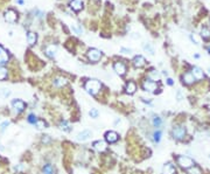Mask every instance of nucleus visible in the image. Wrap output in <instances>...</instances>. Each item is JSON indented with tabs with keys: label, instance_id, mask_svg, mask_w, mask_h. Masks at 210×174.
<instances>
[{
	"label": "nucleus",
	"instance_id": "c9c22d12",
	"mask_svg": "<svg viewBox=\"0 0 210 174\" xmlns=\"http://www.w3.org/2000/svg\"><path fill=\"white\" fill-rule=\"evenodd\" d=\"M120 51H121L122 54H131V53H132V49H127V48H124V47H122V48L120 49Z\"/></svg>",
	"mask_w": 210,
	"mask_h": 174
},
{
	"label": "nucleus",
	"instance_id": "6e6552de",
	"mask_svg": "<svg viewBox=\"0 0 210 174\" xmlns=\"http://www.w3.org/2000/svg\"><path fill=\"white\" fill-rule=\"evenodd\" d=\"M16 19H18V15H16V13L13 9H8V11L5 12V20L7 22L13 24V22L16 21Z\"/></svg>",
	"mask_w": 210,
	"mask_h": 174
},
{
	"label": "nucleus",
	"instance_id": "a878e982",
	"mask_svg": "<svg viewBox=\"0 0 210 174\" xmlns=\"http://www.w3.org/2000/svg\"><path fill=\"white\" fill-rule=\"evenodd\" d=\"M201 35H202L203 39H209L210 38V30L207 27H203L202 30H201Z\"/></svg>",
	"mask_w": 210,
	"mask_h": 174
},
{
	"label": "nucleus",
	"instance_id": "b1692460",
	"mask_svg": "<svg viewBox=\"0 0 210 174\" xmlns=\"http://www.w3.org/2000/svg\"><path fill=\"white\" fill-rule=\"evenodd\" d=\"M35 126H36L39 130H42V129H44L47 125H46V123H44V120H42V119H38L36 121H35V124H34Z\"/></svg>",
	"mask_w": 210,
	"mask_h": 174
},
{
	"label": "nucleus",
	"instance_id": "a211bd4d",
	"mask_svg": "<svg viewBox=\"0 0 210 174\" xmlns=\"http://www.w3.org/2000/svg\"><path fill=\"white\" fill-rule=\"evenodd\" d=\"M182 80H183V82H184L186 84H192V83L195 82V78H194V76H192L191 73H186V74L182 76Z\"/></svg>",
	"mask_w": 210,
	"mask_h": 174
},
{
	"label": "nucleus",
	"instance_id": "39448f33",
	"mask_svg": "<svg viewBox=\"0 0 210 174\" xmlns=\"http://www.w3.org/2000/svg\"><path fill=\"white\" fill-rule=\"evenodd\" d=\"M88 57H89V60L92 61V62H97V61L100 60L102 53L98 49H90L89 53H88Z\"/></svg>",
	"mask_w": 210,
	"mask_h": 174
},
{
	"label": "nucleus",
	"instance_id": "ea45409f",
	"mask_svg": "<svg viewBox=\"0 0 210 174\" xmlns=\"http://www.w3.org/2000/svg\"><path fill=\"white\" fill-rule=\"evenodd\" d=\"M208 51H209V54H210V47H209V49H208Z\"/></svg>",
	"mask_w": 210,
	"mask_h": 174
},
{
	"label": "nucleus",
	"instance_id": "f3484780",
	"mask_svg": "<svg viewBox=\"0 0 210 174\" xmlns=\"http://www.w3.org/2000/svg\"><path fill=\"white\" fill-rule=\"evenodd\" d=\"M70 7H71L74 11L78 12L83 8V4L79 1V0H71V1H70Z\"/></svg>",
	"mask_w": 210,
	"mask_h": 174
},
{
	"label": "nucleus",
	"instance_id": "2eb2a0df",
	"mask_svg": "<svg viewBox=\"0 0 210 174\" xmlns=\"http://www.w3.org/2000/svg\"><path fill=\"white\" fill-rule=\"evenodd\" d=\"M175 173V166L172 163H168L162 168V174H174Z\"/></svg>",
	"mask_w": 210,
	"mask_h": 174
},
{
	"label": "nucleus",
	"instance_id": "9b49d317",
	"mask_svg": "<svg viewBox=\"0 0 210 174\" xmlns=\"http://www.w3.org/2000/svg\"><path fill=\"white\" fill-rule=\"evenodd\" d=\"M191 74L194 76L195 80H203L204 78V74H203V70L199 67H194L191 70Z\"/></svg>",
	"mask_w": 210,
	"mask_h": 174
},
{
	"label": "nucleus",
	"instance_id": "f704fd0d",
	"mask_svg": "<svg viewBox=\"0 0 210 174\" xmlns=\"http://www.w3.org/2000/svg\"><path fill=\"white\" fill-rule=\"evenodd\" d=\"M149 76H151L152 78H154V80H159V77H160V76H159V74H158L155 70H152V71H151V74H149Z\"/></svg>",
	"mask_w": 210,
	"mask_h": 174
},
{
	"label": "nucleus",
	"instance_id": "c85d7f7f",
	"mask_svg": "<svg viewBox=\"0 0 210 174\" xmlns=\"http://www.w3.org/2000/svg\"><path fill=\"white\" fill-rule=\"evenodd\" d=\"M161 123H162V120H161V118H160V117L155 116V117L153 118V125H154L155 127H160Z\"/></svg>",
	"mask_w": 210,
	"mask_h": 174
},
{
	"label": "nucleus",
	"instance_id": "5701e85b",
	"mask_svg": "<svg viewBox=\"0 0 210 174\" xmlns=\"http://www.w3.org/2000/svg\"><path fill=\"white\" fill-rule=\"evenodd\" d=\"M187 172H188V174H202L201 169L199 167H196V166H192V167L188 168Z\"/></svg>",
	"mask_w": 210,
	"mask_h": 174
},
{
	"label": "nucleus",
	"instance_id": "7c9ffc66",
	"mask_svg": "<svg viewBox=\"0 0 210 174\" xmlns=\"http://www.w3.org/2000/svg\"><path fill=\"white\" fill-rule=\"evenodd\" d=\"M153 139H154V142L155 143H159L160 142V139H161V131H155L154 132V134H153Z\"/></svg>",
	"mask_w": 210,
	"mask_h": 174
},
{
	"label": "nucleus",
	"instance_id": "58836bf2",
	"mask_svg": "<svg viewBox=\"0 0 210 174\" xmlns=\"http://www.w3.org/2000/svg\"><path fill=\"white\" fill-rule=\"evenodd\" d=\"M167 83H168V84H169V85H172V84H173V80H170V78H168V80H167Z\"/></svg>",
	"mask_w": 210,
	"mask_h": 174
},
{
	"label": "nucleus",
	"instance_id": "bb28decb",
	"mask_svg": "<svg viewBox=\"0 0 210 174\" xmlns=\"http://www.w3.org/2000/svg\"><path fill=\"white\" fill-rule=\"evenodd\" d=\"M7 77V69L4 67H0V81H3Z\"/></svg>",
	"mask_w": 210,
	"mask_h": 174
},
{
	"label": "nucleus",
	"instance_id": "6ab92c4d",
	"mask_svg": "<svg viewBox=\"0 0 210 174\" xmlns=\"http://www.w3.org/2000/svg\"><path fill=\"white\" fill-rule=\"evenodd\" d=\"M135 90H137V85H135V83H133V82H129V83L126 84V92H127L129 95L134 94V92H135Z\"/></svg>",
	"mask_w": 210,
	"mask_h": 174
},
{
	"label": "nucleus",
	"instance_id": "c756f323",
	"mask_svg": "<svg viewBox=\"0 0 210 174\" xmlns=\"http://www.w3.org/2000/svg\"><path fill=\"white\" fill-rule=\"evenodd\" d=\"M71 28H73L77 34H82V33H83V28H82V26H81L79 24H74V25L71 26Z\"/></svg>",
	"mask_w": 210,
	"mask_h": 174
},
{
	"label": "nucleus",
	"instance_id": "f8f14e48",
	"mask_svg": "<svg viewBox=\"0 0 210 174\" xmlns=\"http://www.w3.org/2000/svg\"><path fill=\"white\" fill-rule=\"evenodd\" d=\"M92 146H94V148H95L97 152H104L105 150L108 148V145H106V143H105V142H103V140L95 142Z\"/></svg>",
	"mask_w": 210,
	"mask_h": 174
},
{
	"label": "nucleus",
	"instance_id": "e433bc0d",
	"mask_svg": "<svg viewBox=\"0 0 210 174\" xmlns=\"http://www.w3.org/2000/svg\"><path fill=\"white\" fill-rule=\"evenodd\" d=\"M50 137L49 136H43V138H42V143H44V144H48V143H50Z\"/></svg>",
	"mask_w": 210,
	"mask_h": 174
},
{
	"label": "nucleus",
	"instance_id": "f03ea898",
	"mask_svg": "<svg viewBox=\"0 0 210 174\" xmlns=\"http://www.w3.org/2000/svg\"><path fill=\"white\" fill-rule=\"evenodd\" d=\"M178 165H180V167H182L184 169H188V168L194 166V160L190 159L189 156L180 155L179 158H178Z\"/></svg>",
	"mask_w": 210,
	"mask_h": 174
},
{
	"label": "nucleus",
	"instance_id": "7ed1b4c3",
	"mask_svg": "<svg viewBox=\"0 0 210 174\" xmlns=\"http://www.w3.org/2000/svg\"><path fill=\"white\" fill-rule=\"evenodd\" d=\"M186 129L182 127V126H175L172 131V134L174 137V139H176V140H181V139H183L186 137Z\"/></svg>",
	"mask_w": 210,
	"mask_h": 174
},
{
	"label": "nucleus",
	"instance_id": "9d476101",
	"mask_svg": "<svg viewBox=\"0 0 210 174\" xmlns=\"http://www.w3.org/2000/svg\"><path fill=\"white\" fill-rule=\"evenodd\" d=\"M113 68H114V71L118 75H124L126 73V67H125L124 63H121V62H116Z\"/></svg>",
	"mask_w": 210,
	"mask_h": 174
},
{
	"label": "nucleus",
	"instance_id": "423d86ee",
	"mask_svg": "<svg viewBox=\"0 0 210 174\" xmlns=\"http://www.w3.org/2000/svg\"><path fill=\"white\" fill-rule=\"evenodd\" d=\"M156 88H158L156 83H155L154 81H152V80H146V81L143 83V89L146 90V91L153 92L154 90H156Z\"/></svg>",
	"mask_w": 210,
	"mask_h": 174
},
{
	"label": "nucleus",
	"instance_id": "4be33fe9",
	"mask_svg": "<svg viewBox=\"0 0 210 174\" xmlns=\"http://www.w3.org/2000/svg\"><path fill=\"white\" fill-rule=\"evenodd\" d=\"M144 50L147 51L149 55H153L154 54V48L151 43H144Z\"/></svg>",
	"mask_w": 210,
	"mask_h": 174
},
{
	"label": "nucleus",
	"instance_id": "1a4fd4ad",
	"mask_svg": "<svg viewBox=\"0 0 210 174\" xmlns=\"http://www.w3.org/2000/svg\"><path fill=\"white\" fill-rule=\"evenodd\" d=\"M91 131L90 130H84V131H82V132H79L78 134H77V140L78 142H85V140H88L90 137H91Z\"/></svg>",
	"mask_w": 210,
	"mask_h": 174
},
{
	"label": "nucleus",
	"instance_id": "dca6fc26",
	"mask_svg": "<svg viewBox=\"0 0 210 174\" xmlns=\"http://www.w3.org/2000/svg\"><path fill=\"white\" fill-rule=\"evenodd\" d=\"M145 59L141 56V55H138V56H135L134 59H133V64H134V67H137V68H140V67H143L144 64H145Z\"/></svg>",
	"mask_w": 210,
	"mask_h": 174
},
{
	"label": "nucleus",
	"instance_id": "aec40b11",
	"mask_svg": "<svg viewBox=\"0 0 210 174\" xmlns=\"http://www.w3.org/2000/svg\"><path fill=\"white\" fill-rule=\"evenodd\" d=\"M27 40H28V43H29L30 46L35 45V42H36V40H38L36 34L33 33V32H29V33H28V35H27Z\"/></svg>",
	"mask_w": 210,
	"mask_h": 174
},
{
	"label": "nucleus",
	"instance_id": "393cba45",
	"mask_svg": "<svg viewBox=\"0 0 210 174\" xmlns=\"http://www.w3.org/2000/svg\"><path fill=\"white\" fill-rule=\"evenodd\" d=\"M60 127H61V130H63V131H65V132H69L70 130H71V129H70V125L67 123L65 120H62V121H61Z\"/></svg>",
	"mask_w": 210,
	"mask_h": 174
},
{
	"label": "nucleus",
	"instance_id": "4468645a",
	"mask_svg": "<svg viewBox=\"0 0 210 174\" xmlns=\"http://www.w3.org/2000/svg\"><path fill=\"white\" fill-rule=\"evenodd\" d=\"M7 61H8V54H7V51L1 46H0V65L7 63Z\"/></svg>",
	"mask_w": 210,
	"mask_h": 174
},
{
	"label": "nucleus",
	"instance_id": "cd10ccee",
	"mask_svg": "<svg viewBox=\"0 0 210 174\" xmlns=\"http://www.w3.org/2000/svg\"><path fill=\"white\" fill-rule=\"evenodd\" d=\"M43 173L44 174H54V169H52V167H51V165H44V167H43Z\"/></svg>",
	"mask_w": 210,
	"mask_h": 174
},
{
	"label": "nucleus",
	"instance_id": "473e14b6",
	"mask_svg": "<svg viewBox=\"0 0 210 174\" xmlns=\"http://www.w3.org/2000/svg\"><path fill=\"white\" fill-rule=\"evenodd\" d=\"M38 120V118L35 117V115H33V113H30L29 116H28V121L30 124H35V121Z\"/></svg>",
	"mask_w": 210,
	"mask_h": 174
},
{
	"label": "nucleus",
	"instance_id": "f257e3e1",
	"mask_svg": "<svg viewBox=\"0 0 210 174\" xmlns=\"http://www.w3.org/2000/svg\"><path fill=\"white\" fill-rule=\"evenodd\" d=\"M84 88H85V90L89 92L90 95H96V94L100 90L102 84H100V82L97 81V80H89V81L85 83Z\"/></svg>",
	"mask_w": 210,
	"mask_h": 174
},
{
	"label": "nucleus",
	"instance_id": "2f4dec72",
	"mask_svg": "<svg viewBox=\"0 0 210 174\" xmlns=\"http://www.w3.org/2000/svg\"><path fill=\"white\" fill-rule=\"evenodd\" d=\"M89 116L91 117V118H97L98 117V110L97 109H91L90 111H89Z\"/></svg>",
	"mask_w": 210,
	"mask_h": 174
},
{
	"label": "nucleus",
	"instance_id": "0eeeda50",
	"mask_svg": "<svg viewBox=\"0 0 210 174\" xmlns=\"http://www.w3.org/2000/svg\"><path fill=\"white\" fill-rule=\"evenodd\" d=\"M118 133L117 132H114V131H109V132H106L105 133V140H106L109 144H113V143H116L117 140H118Z\"/></svg>",
	"mask_w": 210,
	"mask_h": 174
},
{
	"label": "nucleus",
	"instance_id": "20e7f679",
	"mask_svg": "<svg viewBox=\"0 0 210 174\" xmlns=\"http://www.w3.org/2000/svg\"><path fill=\"white\" fill-rule=\"evenodd\" d=\"M12 107H13V109H14V111H15L16 113H20V112H22V111L25 110L26 104H25V102H22L21 99H14V100L12 102Z\"/></svg>",
	"mask_w": 210,
	"mask_h": 174
},
{
	"label": "nucleus",
	"instance_id": "4c0bfd02",
	"mask_svg": "<svg viewBox=\"0 0 210 174\" xmlns=\"http://www.w3.org/2000/svg\"><path fill=\"white\" fill-rule=\"evenodd\" d=\"M9 94H11V92H9L8 90H6V89H3V90H1V95H3L4 97H7V96H9Z\"/></svg>",
	"mask_w": 210,
	"mask_h": 174
},
{
	"label": "nucleus",
	"instance_id": "412c9836",
	"mask_svg": "<svg viewBox=\"0 0 210 174\" xmlns=\"http://www.w3.org/2000/svg\"><path fill=\"white\" fill-rule=\"evenodd\" d=\"M67 84V80L63 78V77H57L54 80V85L56 86V88H62L63 85Z\"/></svg>",
	"mask_w": 210,
	"mask_h": 174
},
{
	"label": "nucleus",
	"instance_id": "ddd939ff",
	"mask_svg": "<svg viewBox=\"0 0 210 174\" xmlns=\"http://www.w3.org/2000/svg\"><path fill=\"white\" fill-rule=\"evenodd\" d=\"M56 51H57V47L54 46V45H50L46 48V55L49 56V57H55L56 56Z\"/></svg>",
	"mask_w": 210,
	"mask_h": 174
},
{
	"label": "nucleus",
	"instance_id": "72a5a7b5",
	"mask_svg": "<svg viewBox=\"0 0 210 174\" xmlns=\"http://www.w3.org/2000/svg\"><path fill=\"white\" fill-rule=\"evenodd\" d=\"M8 125H9V121H8V120H5L4 123L1 124V126H0V131H1V132H3V131H5V129H6Z\"/></svg>",
	"mask_w": 210,
	"mask_h": 174
}]
</instances>
